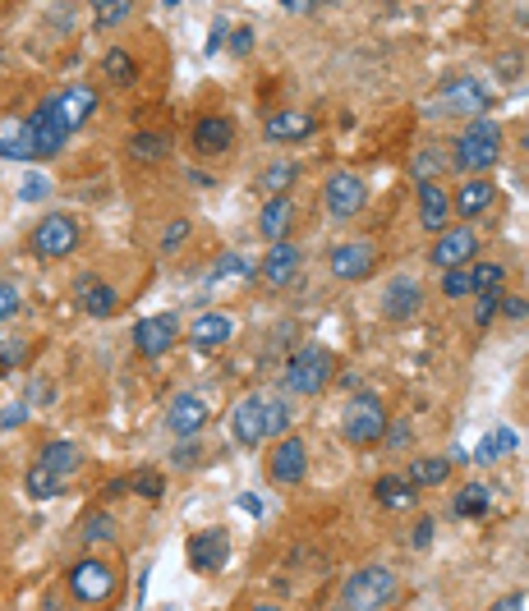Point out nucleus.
<instances>
[{
  "label": "nucleus",
  "instance_id": "obj_1",
  "mask_svg": "<svg viewBox=\"0 0 529 611\" xmlns=\"http://www.w3.org/2000/svg\"><path fill=\"white\" fill-rule=\"evenodd\" d=\"M497 157H502V129L483 115V120H470V125L456 134L451 143V166L465 170L470 180H483V170H493Z\"/></svg>",
  "mask_w": 529,
  "mask_h": 611
},
{
  "label": "nucleus",
  "instance_id": "obj_2",
  "mask_svg": "<svg viewBox=\"0 0 529 611\" xmlns=\"http://www.w3.org/2000/svg\"><path fill=\"white\" fill-rule=\"evenodd\" d=\"M332 373H336V359L327 345H299V350L290 354L281 382H286L290 396H322L327 382H332Z\"/></svg>",
  "mask_w": 529,
  "mask_h": 611
},
{
  "label": "nucleus",
  "instance_id": "obj_3",
  "mask_svg": "<svg viewBox=\"0 0 529 611\" xmlns=\"http://www.w3.org/2000/svg\"><path fill=\"white\" fill-rule=\"evenodd\" d=\"M387 405L373 391H355L341 409V437L350 446H378L387 437Z\"/></svg>",
  "mask_w": 529,
  "mask_h": 611
},
{
  "label": "nucleus",
  "instance_id": "obj_4",
  "mask_svg": "<svg viewBox=\"0 0 529 611\" xmlns=\"http://www.w3.org/2000/svg\"><path fill=\"white\" fill-rule=\"evenodd\" d=\"M396 593H401V584H396V575L387 566H364L345 579L341 607L345 611H387L396 602Z\"/></svg>",
  "mask_w": 529,
  "mask_h": 611
},
{
  "label": "nucleus",
  "instance_id": "obj_5",
  "mask_svg": "<svg viewBox=\"0 0 529 611\" xmlns=\"http://www.w3.org/2000/svg\"><path fill=\"white\" fill-rule=\"evenodd\" d=\"M28 244H33V253H37L42 262H65L69 253H74V249L83 244V230H79V221H74V216H65V212H46L42 221L33 226Z\"/></svg>",
  "mask_w": 529,
  "mask_h": 611
},
{
  "label": "nucleus",
  "instance_id": "obj_6",
  "mask_svg": "<svg viewBox=\"0 0 529 611\" xmlns=\"http://www.w3.org/2000/svg\"><path fill=\"white\" fill-rule=\"evenodd\" d=\"M322 207L332 221H355L368 207V184L359 180L355 170H332L327 184H322Z\"/></svg>",
  "mask_w": 529,
  "mask_h": 611
},
{
  "label": "nucleus",
  "instance_id": "obj_7",
  "mask_svg": "<svg viewBox=\"0 0 529 611\" xmlns=\"http://www.w3.org/2000/svg\"><path fill=\"white\" fill-rule=\"evenodd\" d=\"M65 584H69V593H74V602L97 607V602H106L115 593V570L106 566V561H97V556H83V561L69 566Z\"/></svg>",
  "mask_w": 529,
  "mask_h": 611
},
{
  "label": "nucleus",
  "instance_id": "obj_8",
  "mask_svg": "<svg viewBox=\"0 0 529 611\" xmlns=\"http://www.w3.org/2000/svg\"><path fill=\"white\" fill-rule=\"evenodd\" d=\"M180 345V317L175 313H152V317H138L134 322V350L143 359H161Z\"/></svg>",
  "mask_w": 529,
  "mask_h": 611
},
{
  "label": "nucleus",
  "instance_id": "obj_9",
  "mask_svg": "<svg viewBox=\"0 0 529 611\" xmlns=\"http://www.w3.org/2000/svg\"><path fill=\"white\" fill-rule=\"evenodd\" d=\"M267 474H272V483H281V487L304 483V474H309V446H304V437L286 432V437L272 446V455H267Z\"/></svg>",
  "mask_w": 529,
  "mask_h": 611
},
{
  "label": "nucleus",
  "instance_id": "obj_10",
  "mask_svg": "<svg viewBox=\"0 0 529 611\" xmlns=\"http://www.w3.org/2000/svg\"><path fill=\"white\" fill-rule=\"evenodd\" d=\"M327 267H332L336 281H368L373 267H378V249H373L368 239H345V244L332 249Z\"/></svg>",
  "mask_w": 529,
  "mask_h": 611
},
{
  "label": "nucleus",
  "instance_id": "obj_11",
  "mask_svg": "<svg viewBox=\"0 0 529 611\" xmlns=\"http://www.w3.org/2000/svg\"><path fill=\"white\" fill-rule=\"evenodd\" d=\"M474 253H479V235H474L470 226H447L437 235L433 249H428V258H433L437 272H456V267H465Z\"/></svg>",
  "mask_w": 529,
  "mask_h": 611
},
{
  "label": "nucleus",
  "instance_id": "obj_12",
  "mask_svg": "<svg viewBox=\"0 0 529 611\" xmlns=\"http://www.w3.org/2000/svg\"><path fill=\"white\" fill-rule=\"evenodd\" d=\"M382 317L387 322H410L419 308H424V290H419V281L414 276H391L387 285H382Z\"/></svg>",
  "mask_w": 529,
  "mask_h": 611
},
{
  "label": "nucleus",
  "instance_id": "obj_13",
  "mask_svg": "<svg viewBox=\"0 0 529 611\" xmlns=\"http://www.w3.org/2000/svg\"><path fill=\"white\" fill-rule=\"evenodd\" d=\"M226 561H230V533L226 529H203L189 538V566H194L198 575H217Z\"/></svg>",
  "mask_w": 529,
  "mask_h": 611
},
{
  "label": "nucleus",
  "instance_id": "obj_14",
  "mask_svg": "<svg viewBox=\"0 0 529 611\" xmlns=\"http://www.w3.org/2000/svg\"><path fill=\"white\" fill-rule=\"evenodd\" d=\"M166 428H171L180 442H194L198 432L207 428V400L194 396V391H180V396L171 400V409H166Z\"/></svg>",
  "mask_w": 529,
  "mask_h": 611
},
{
  "label": "nucleus",
  "instance_id": "obj_15",
  "mask_svg": "<svg viewBox=\"0 0 529 611\" xmlns=\"http://www.w3.org/2000/svg\"><path fill=\"white\" fill-rule=\"evenodd\" d=\"M299 272H304V253H299V244L281 239V244H272V249H267V258H263V281L272 285V290H286V285H295Z\"/></svg>",
  "mask_w": 529,
  "mask_h": 611
},
{
  "label": "nucleus",
  "instance_id": "obj_16",
  "mask_svg": "<svg viewBox=\"0 0 529 611\" xmlns=\"http://www.w3.org/2000/svg\"><path fill=\"white\" fill-rule=\"evenodd\" d=\"M442 106H447L451 115L483 120V115H488V106H493V97H488V88H483L479 79H451L447 92H442Z\"/></svg>",
  "mask_w": 529,
  "mask_h": 611
},
{
  "label": "nucleus",
  "instance_id": "obj_17",
  "mask_svg": "<svg viewBox=\"0 0 529 611\" xmlns=\"http://www.w3.org/2000/svg\"><path fill=\"white\" fill-rule=\"evenodd\" d=\"M28 129H33V148H37V161L56 157L60 148L69 143V129L60 125V115L51 111V102H42L33 115H28Z\"/></svg>",
  "mask_w": 529,
  "mask_h": 611
},
{
  "label": "nucleus",
  "instance_id": "obj_18",
  "mask_svg": "<svg viewBox=\"0 0 529 611\" xmlns=\"http://www.w3.org/2000/svg\"><path fill=\"white\" fill-rule=\"evenodd\" d=\"M51 111H56L60 125L74 134V129H83V120H92V111H97V88L79 83V88L56 92V97H51Z\"/></svg>",
  "mask_w": 529,
  "mask_h": 611
},
{
  "label": "nucleus",
  "instance_id": "obj_19",
  "mask_svg": "<svg viewBox=\"0 0 529 611\" xmlns=\"http://www.w3.org/2000/svg\"><path fill=\"white\" fill-rule=\"evenodd\" d=\"M230 143H235V120L230 115H203V120H194V152L221 157V152H230Z\"/></svg>",
  "mask_w": 529,
  "mask_h": 611
},
{
  "label": "nucleus",
  "instance_id": "obj_20",
  "mask_svg": "<svg viewBox=\"0 0 529 611\" xmlns=\"http://www.w3.org/2000/svg\"><path fill=\"white\" fill-rule=\"evenodd\" d=\"M263 405H267V396H249V400H240V405H235V414H230V437H235L240 446L267 442Z\"/></svg>",
  "mask_w": 529,
  "mask_h": 611
},
{
  "label": "nucleus",
  "instance_id": "obj_21",
  "mask_svg": "<svg viewBox=\"0 0 529 611\" xmlns=\"http://www.w3.org/2000/svg\"><path fill=\"white\" fill-rule=\"evenodd\" d=\"M419 226H424L428 235H442V230L451 226V193L437 180L419 184Z\"/></svg>",
  "mask_w": 529,
  "mask_h": 611
},
{
  "label": "nucleus",
  "instance_id": "obj_22",
  "mask_svg": "<svg viewBox=\"0 0 529 611\" xmlns=\"http://www.w3.org/2000/svg\"><path fill=\"white\" fill-rule=\"evenodd\" d=\"M230 336H235V317L230 313H203V317H194V327H189V345L203 354L221 350Z\"/></svg>",
  "mask_w": 529,
  "mask_h": 611
},
{
  "label": "nucleus",
  "instance_id": "obj_23",
  "mask_svg": "<svg viewBox=\"0 0 529 611\" xmlns=\"http://www.w3.org/2000/svg\"><path fill=\"white\" fill-rule=\"evenodd\" d=\"M497 203V189L493 180H465L456 193H451V212L465 216V221H474V216H483L488 207Z\"/></svg>",
  "mask_w": 529,
  "mask_h": 611
},
{
  "label": "nucleus",
  "instance_id": "obj_24",
  "mask_svg": "<svg viewBox=\"0 0 529 611\" xmlns=\"http://www.w3.org/2000/svg\"><path fill=\"white\" fill-rule=\"evenodd\" d=\"M373 501L396 515V510H410L414 501H419V487H414L405 474H382L378 483H373Z\"/></svg>",
  "mask_w": 529,
  "mask_h": 611
},
{
  "label": "nucleus",
  "instance_id": "obj_25",
  "mask_svg": "<svg viewBox=\"0 0 529 611\" xmlns=\"http://www.w3.org/2000/svg\"><path fill=\"white\" fill-rule=\"evenodd\" d=\"M79 304L88 317H111L120 308V295H115V285L102 281V276H79Z\"/></svg>",
  "mask_w": 529,
  "mask_h": 611
},
{
  "label": "nucleus",
  "instance_id": "obj_26",
  "mask_svg": "<svg viewBox=\"0 0 529 611\" xmlns=\"http://www.w3.org/2000/svg\"><path fill=\"white\" fill-rule=\"evenodd\" d=\"M313 129H318V120H313L309 111H276V115H267V138H276V143H304Z\"/></svg>",
  "mask_w": 529,
  "mask_h": 611
},
{
  "label": "nucleus",
  "instance_id": "obj_27",
  "mask_svg": "<svg viewBox=\"0 0 529 611\" xmlns=\"http://www.w3.org/2000/svg\"><path fill=\"white\" fill-rule=\"evenodd\" d=\"M0 157H10V161H37L33 129H28V120H0Z\"/></svg>",
  "mask_w": 529,
  "mask_h": 611
},
{
  "label": "nucleus",
  "instance_id": "obj_28",
  "mask_svg": "<svg viewBox=\"0 0 529 611\" xmlns=\"http://www.w3.org/2000/svg\"><path fill=\"white\" fill-rule=\"evenodd\" d=\"M37 464H42V469H51L56 478H69L83 464V446L79 442H46L42 455H37Z\"/></svg>",
  "mask_w": 529,
  "mask_h": 611
},
{
  "label": "nucleus",
  "instance_id": "obj_29",
  "mask_svg": "<svg viewBox=\"0 0 529 611\" xmlns=\"http://www.w3.org/2000/svg\"><path fill=\"white\" fill-rule=\"evenodd\" d=\"M290 221H295V203L290 198H267L263 216H258V230H263L267 244H281L290 230Z\"/></svg>",
  "mask_w": 529,
  "mask_h": 611
},
{
  "label": "nucleus",
  "instance_id": "obj_30",
  "mask_svg": "<svg viewBox=\"0 0 529 611\" xmlns=\"http://www.w3.org/2000/svg\"><path fill=\"white\" fill-rule=\"evenodd\" d=\"M129 157L157 166V161L171 157V134H161V129H138V134L129 138Z\"/></svg>",
  "mask_w": 529,
  "mask_h": 611
},
{
  "label": "nucleus",
  "instance_id": "obj_31",
  "mask_svg": "<svg viewBox=\"0 0 529 611\" xmlns=\"http://www.w3.org/2000/svg\"><path fill=\"white\" fill-rule=\"evenodd\" d=\"M488 506H493V492L483 483H465L456 492V501H451V515H456V520H483Z\"/></svg>",
  "mask_w": 529,
  "mask_h": 611
},
{
  "label": "nucleus",
  "instance_id": "obj_32",
  "mask_svg": "<svg viewBox=\"0 0 529 611\" xmlns=\"http://www.w3.org/2000/svg\"><path fill=\"white\" fill-rule=\"evenodd\" d=\"M410 478L414 487H442L451 478V460H442V455H424V460H414L410 464Z\"/></svg>",
  "mask_w": 529,
  "mask_h": 611
},
{
  "label": "nucleus",
  "instance_id": "obj_33",
  "mask_svg": "<svg viewBox=\"0 0 529 611\" xmlns=\"http://www.w3.org/2000/svg\"><path fill=\"white\" fill-rule=\"evenodd\" d=\"M79 538L83 543H115V538H120V524H115L106 510H88L79 524Z\"/></svg>",
  "mask_w": 529,
  "mask_h": 611
},
{
  "label": "nucleus",
  "instance_id": "obj_34",
  "mask_svg": "<svg viewBox=\"0 0 529 611\" xmlns=\"http://www.w3.org/2000/svg\"><path fill=\"white\" fill-rule=\"evenodd\" d=\"M295 180H299L295 161H276V166H267V175H263V193L267 198H290V184Z\"/></svg>",
  "mask_w": 529,
  "mask_h": 611
},
{
  "label": "nucleus",
  "instance_id": "obj_35",
  "mask_svg": "<svg viewBox=\"0 0 529 611\" xmlns=\"http://www.w3.org/2000/svg\"><path fill=\"white\" fill-rule=\"evenodd\" d=\"M23 483H28V497H33V501H51V497H60V492H65V478H56L51 469H42V464H33Z\"/></svg>",
  "mask_w": 529,
  "mask_h": 611
},
{
  "label": "nucleus",
  "instance_id": "obj_36",
  "mask_svg": "<svg viewBox=\"0 0 529 611\" xmlns=\"http://www.w3.org/2000/svg\"><path fill=\"white\" fill-rule=\"evenodd\" d=\"M102 74H106L111 83H134V79H138V65H134V56H129V51L111 46V51L102 56Z\"/></svg>",
  "mask_w": 529,
  "mask_h": 611
},
{
  "label": "nucleus",
  "instance_id": "obj_37",
  "mask_svg": "<svg viewBox=\"0 0 529 611\" xmlns=\"http://www.w3.org/2000/svg\"><path fill=\"white\" fill-rule=\"evenodd\" d=\"M129 14H134L129 0H97V5H92V23H97V28H120Z\"/></svg>",
  "mask_w": 529,
  "mask_h": 611
},
{
  "label": "nucleus",
  "instance_id": "obj_38",
  "mask_svg": "<svg viewBox=\"0 0 529 611\" xmlns=\"http://www.w3.org/2000/svg\"><path fill=\"white\" fill-rule=\"evenodd\" d=\"M263 428H267V437H286V428H290V409H286V400L267 396V405H263Z\"/></svg>",
  "mask_w": 529,
  "mask_h": 611
},
{
  "label": "nucleus",
  "instance_id": "obj_39",
  "mask_svg": "<svg viewBox=\"0 0 529 611\" xmlns=\"http://www.w3.org/2000/svg\"><path fill=\"white\" fill-rule=\"evenodd\" d=\"M442 295H447V299H470L474 295V272H470V267L442 272Z\"/></svg>",
  "mask_w": 529,
  "mask_h": 611
},
{
  "label": "nucleus",
  "instance_id": "obj_40",
  "mask_svg": "<svg viewBox=\"0 0 529 611\" xmlns=\"http://www.w3.org/2000/svg\"><path fill=\"white\" fill-rule=\"evenodd\" d=\"M129 487H134L143 501H161V492H166V478H161L157 469H138V474L129 478Z\"/></svg>",
  "mask_w": 529,
  "mask_h": 611
},
{
  "label": "nucleus",
  "instance_id": "obj_41",
  "mask_svg": "<svg viewBox=\"0 0 529 611\" xmlns=\"http://www.w3.org/2000/svg\"><path fill=\"white\" fill-rule=\"evenodd\" d=\"M497 308H502V290H479L474 295V327H488L497 317Z\"/></svg>",
  "mask_w": 529,
  "mask_h": 611
},
{
  "label": "nucleus",
  "instance_id": "obj_42",
  "mask_svg": "<svg viewBox=\"0 0 529 611\" xmlns=\"http://www.w3.org/2000/svg\"><path fill=\"white\" fill-rule=\"evenodd\" d=\"M502 281H506L502 262H479V267H474V295H479V290H502Z\"/></svg>",
  "mask_w": 529,
  "mask_h": 611
},
{
  "label": "nucleus",
  "instance_id": "obj_43",
  "mask_svg": "<svg viewBox=\"0 0 529 611\" xmlns=\"http://www.w3.org/2000/svg\"><path fill=\"white\" fill-rule=\"evenodd\" d=\"M23 354H28V340H23V336H0V373L19 368Z\"/></svg>",
  "mask_w": 529,
  "mask_h": 611
},
{
  "label": "nucleus",
  "instance_id": "obj_44",
  "mask_svg": "<svg viewBox=\"0 0 529 611\" xmlns=\"http://www.w3.org/2000/svg\"><path fill=\"white\" fill-rule=\"evenodd\" d=\"M19 308H23L19 285H14V281H0V327H5L10 317H19Z\"/></svg>",
  "mask_w": 529,
  "mask_h": 611
},
{
  "label": "nucleus",
  "instance_id": "obj_45",
  "mask_svg": "<svg viewBox=\"0 0 529 611\" xmlns=\"http://www.w3.org/2000/svg\"><path fill=\"white\" fill-rule=\"evenodd\" d=\"M226 276L244 281V276H249V262H244L240 253H226V258H217V267H212V281H226Z\"/></svg>",
  "mask_w": 529,
  "mask_h": 611
},
{
  "label": "nucleus",
  "instance_id": "obj_46",
  "mask_svg": "<svg viewBox=\"0 0 529 611\" xmlns=\"http://www.w3.org/2000/svg\"><path fill=\"white\" fill-rule=\"evenodd\" d=\"M189 235H194V226H189V221H171V226H166V235H161V253H166V258H171V253H180Z\"/></svg>",
  "mask_w": 529,
  "mask_h": 611
},
{
  "label": "nucleus",
  "instance_id": "obj_47",
  "mask_svg": "<svg viewBox=\"0 0 529 611\" xmlns=\"http://www.w3.org/2000/svg\"><path fill=\"white\" fill-rule=\"evenodd\" d=\"M437 166H442V152L437 148H424V152H414V175H419V184H428L437 175Z\"/></svg>",
  "mask_w": 529,
  "mask_h": 611
},
{
  "label": "nucleus",
  "instance_id": "obj_48",
  "mask_svg": "<svg viewBox=\"0 0 529 611\" xmlns=\"http://www.w3.org/2000/svg\"><path fill=\"white\" fill-rule=\"evenodd\" d=\"M497 313H502V317H511V322H525V317H529V299H525V295H506Z\"/></svg>",
  "mask_w": 529,
  "mask_h": 611
},
{
  "label": "nucleus",
  "instance_id": "obj_49",
  "mask_svg": "<svg viewBox=\"0 0 529 611\" xmlns=\"http://www.w3.org/2000/svg\"><path fill=\"white\" fill-rule=\"evenodd\" d=\"M382 442H387L391 451H401V446H410V423H405V419L387 423V437H382Z\"/></svg>",
  "mask_w": 529,
  "mask_h": 611
},
{
  "label": "nucleus",
  "instance_id": "obj_50",
  "mask_svg": "<svg viewBox=\"0 0 529 611\" xmlns=\"http://www.w3.org/2000/svg\"><path fill=\"white\" fill-rule=\"evenodd\" d=\"M253 51V33L249 28H235V33H230V56H249Z\"/></svg>",
  "mask_w": 529,
  "mask_h": 611
},
{
  "label": "nucleus",
  "instance_id": "obj_51",
  "mask_svg": "<svg viewBox=\"0 0 529 611\" xmlns=\"http://www.w3.org/2000/svg\"><path fill=\"white\" fill-rule=\"evenodd\" d=\"M28 405H51V382H46V377H33V386H28Z\"/></svg>",
  "mask_w": 529,
  "mask_h": 611
},
{
  "label": "nucleus",
  "instance_id": "obj_52",
  "mask_svg": "<svg viewBox=\"0 0 529 611\" xmlns=\"http://www.w3.org/2000/svg\"><path fill=\"white\" fill-rule=\"evenodd\" d=\"M497 451H502V437H483L479 451H474V460H479V464H493Z\"/></svg>",
  "mask_w": 529,
  "mask_h": 611
},
{
  "label": "nucleus",
  "instance_id": "obj_53",
  "mask_svg": "<svg viewBox=\"0 0 529 611\" xmlns=\"http://www.w3.org/2000/svg\"><path fill=\"white\" fill-rule=\"evenodd\" d=\"M23 419H28V400H19V405L5 409V414H0V428H19Z\"/></svg>",
  "mask_w": 529,
  "mask_h": 611
},
{
  "label": "nucleus",
  "instance_id": "obj_54",
  "mask_svg": "<svg viewBox=\"0 0 529 611\" xmlns=\"http://www.w3.org/2000/svg\"><path fill=\"white\" fill-rule=\"evenodd\" d=\"M493 611H529V598L525 593H506V598H497Z\"/></svg>",
  "mask_w": 529,
  "mask_h": 611
},
{
  "label": "nucleus",
  "instance_id": "obj_55",
  "mask_svg": "<svg viewBox=\"0 0 529 611\" xmlns=\"http://www.w3.org/2000/svg\"><path fill=\"white\" fill-rule=\"evenodd\" d=\"M410 543H414V547H428V543H433V520H419V524H414Z\"/></svg>",
  "mask_w": 529,
  "mask_h": 611
},
{
  "label": "nucleus",
  "instance_id": "obj_56",
  "mask_svg": "<svg viewBox=\"0 0 529 611\" xmlns=\"http://www.w3.org/2000/svg\"><path fill=\"white\" fill-rule=\"evenodd\" d=\"M23 198H28V203L46 198V180H42V175H28V184H23Z\"/></svg>",
  "mask_w": 529,
  "mask_h": 611
},
{
  "label": "nucleus",
  "instance_id": "obj_57",
  "mask_svg": "<svg viewBox=\"0 0 529 611\" xmlns=\"http://www.w3.org/2000/svg\"><path fill=\"white\" fill-rule=\"evenodd\" d=\"M240 510H244V515H253V520H258V515H263V501L253 497V492H244V497H240Z\"/></svg>",
  "mask_w": 529,
  "mask_h": 611
},
{
  "label": "nucleus",
  "instance_id": "obj_58",
  "mask_svg": "<svg viewBox=\"0 0 529 611\" xmlns=\"http://www.w3.org/2000/svg\"><path fill=\"white\" fill-rule=\"evenodd\" d=\"M221 42H226V19H217V28H212V42H207V51H221Z\"/></svg>",
  "mask_w": 529,
  "mask_h": 611
},
{
  "label": "nucleus",
  "instance_id": "obj_59",
  "mask_svg": "<svg viewBox=\"0 0 529 611\" xmlns=\"http://www.w3.org/2000/svg\"><path fill=\"white\" fill-rule=\"evenodd\" d=\"M129 492V478H115V483H106V501L111 497H125Z\"/></svg>",
  "mask_w": 529,
  "mask_h": 611
},
{
  "label": "nucleus",
  "instance_id": "obj_60",
  "mask_svg": "<svg viewBox=\"0 0 529 611\" xmlns=\"http://www.w3.org/2000/svg\"><path fill=\"white\" fill-rule=\"evenodd\" d=\"M175 460H180V464H184V469H189V460H198V446H189V442H184V446H180V451H175Z\"/></svg>",
  "mask_w": 529,
  "mask_h": 611
},
{
  "label": "nucleus",
  "instance_id": "obj_61",
  "mask_svg": "<svg viewBox=\"0 0 529 611\" xmlns=\"http://www.w3.org/2000/svg\"><path fill=\"white\" fill-rule=\"evenodd\" d=\"M286 14H313L309 0H286Z\"/></svg>",
  "mask_w": 529,
  "mask_h": 611
},
{
  "label": "nucleus",
  "instance_id": "obj_62",
  "mask_svg": "<svg viewBox=\"0 0 529 611\" xmlns=\"http://www.w3.org/2000/svg\"><path fill=\"white\" fill-rule=\"evenodd\" d=\"M253 611H281V607H276V602H258V607H253Z\"/></svg>",
  "mask_w": 529,
  "mask_h": 611
},
{
  "label": "nucleus",
  "instance_id": "obj_63",
  "mask_svg": "<svg viewBox=\"0 0 529 611\" xmlns=\"http://www.w3.org/2000/svg\"><path fill=\"white\" fill-rule=\"evenodd\" d=\"M525 148H529V134H525Z\"/></svg>",
  "mask_w": 529,
  "mask_h": 611
}]
</instances>
